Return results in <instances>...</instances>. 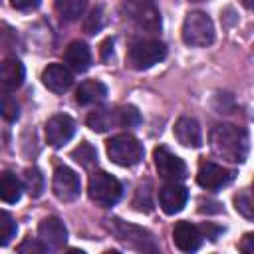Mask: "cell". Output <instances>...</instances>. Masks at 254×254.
Wrapping results in <instances>:
<instances>
[{"mask_svg":"<svg viewBox=\"0 0 254 254\" xmlns=\"http://www.w3.org/2000/svg\"><path fill=\"white\" fill-rule=\"evenodd\" d=\"M64 60H65V65L73 71H85L91 64V52L87 48V44L83 42H71L67 48H65V54H64Z\"/></svg>","mask_w":254,"mask_h":254,"instance_id":"cell-19","label":"cell"},{"mask_svg":"<svg viewBox=\"0 0 254 254\" xmlns=\"http://www.w3.org/2000/svg\"><path fill=\"white\" fill-rule=\"evenodd\" d=\"M71 159L75 161V163H79L81 167H85V169H89L95 161H97V153H95V149L89 145V143H79V147H75L73 151H71Z\"/></svg>","mask_w":254,"mask_h":254,"instance_id":"cell-25","label":"cell"},{"mask_svg":"<svg viewBox=\"0 0 254 254\" xmlns=\"http://www.w3.org/2000/svg\"><path fill=\"white\" fill-rule=\"evenodd\" d=\"M141 123V115L133 105L125 107H101L87 115V127L103 133L115 127H137Z\"/></svg>","mask_w":254,"mask_h":254,"instance_id":"cell-2","label":"cell"},{"mask_svg":"<svg viewBox=\"0 0 254 254\" xmlns=\"http://www.w3.org/2000/svg\"><path fill=\"white\" fill-rule=\"evenodd\" d=\"M109 52L113 54V42L111 40H105L103 46H101V58L103 60H109Z\"/></svg>","mask_w":254,"mask_h":254,"instance_id":"cell-33","label":"cell"},{"mask_svg":"<svg viewBox=\"0 0 254 254\" xmlns=\"http://www.w3.org/2000/svg\"><path fill=\"white\" fill-rule=\"evenodd\" d=\"M232 181H234V171H230L218 163H212V161H200L198 173H196V183L202 189L216 190V189L226 187Z\"/></svg>","mask_w":254,"mask_h":254,"instance_id":"cell-9","label":"cell"},{"mask_svg":"<svg viewBox=\"0 0 254 254\" xmlns=\"http://www.w3.org/2000/svg\"><path fill=\"white\" fill-rule=\"evenodd\" d=\"M125 16L139 28L149 34L161 30V14L155 0H121Z\"/></svg>","mask_w":254,"mask_h":254,"instance_id":"cell-3","label":"cell"},{"mask_svg":"<svg viewBox=\"0 0 254 254\" xmlns=\"http://www.w3.org/2000/svg\"><path fill=\"white\" fill-rule=\"evenodd\" d=\"M107 155L119 167H133L143 159V145L133 135L121 133L107 141Z\"/></svg>","mask_w":254,"mask_h":254,"instance_id":"cell-5","label":"cell"},{"mask_svg":"<svg viewBox=\"0 0 254 254\" xmlns=\"http://www.w3.org/2000/svg\"><path fill=\"white\" fill-rule=\"evenodd\" d=\"M240 250L244 252V254H252L254 252V236L248 232L246 236H244V240L240 242Z\"/></svg>","mask_w":254,"mask_h":254,"instance_id":"cell-31","label":"cell"},{"mask_svg":"<svg viewBox=\"0 0 254 254\" xmlns=\"http://www.w3.org/2000/svg\"><path fill=\"white\" fill-rule=\"evenodd\" d=\"M52 189H54V194L64 200V202H69V200H75L79 196V190H81V183H79V177L75 171H71L69 167L62 165L54 171V181H52Z\"/></svg>","mask_w":254,"mask_h":254,"instance_id":"cell-10","label":"cell"},{"mask_svg":"<svg viewBox=\"0 0 254 254\" xmlns=\"http://www.w3.org/2000/svg\"><path fill=\"white\" fill-rule=\"evenodd\" d=\"M10 4L16 10H32L40 6V0H10Z\"/></svg>","mask_w":254,"mask_h":254,"instance_id":"cell-30","label":"cell"},{"mask_svg":"<svg viewBox=\"0 0 254 254\" xmlns=\"http://www.w3.org/2000/svg\"><path fill=\"white\" fill-rule=\"evenodd\" d=\"M107 95V87L105 83L97 81V79H89V81H83L77 91H75V101L79 105H93V103H99L103 101Z\"/></svg>","mask_w":254,"mask_h":254,"instance_id":"cell-20","label":"cell"},{"mask_svg":"<svg viewBox=\"0 0 254 254\" xmlns=\"http://www.w3.org/2000/svg\"><path fill=\"white\" fill-rule=\"evenodd\" d=\"M187 200H189V190L179 183H167L159 190V204H161L163 212H167V214L181 212L185 208Z\"/></svg>","mask_w":254,"mask_h":254,"instance_id":"cell-13","label":"cell"},{"mask_svg":"<svg viewBox=\"0 0 254 254\" xmlns=\"http://www.w3.org/2000/svg\"><path fill=\"white\" fill-rule=\"evenodd\" d=\"M175 137L181 145L185 147H200L202 143V131H200V125L196 123V119L192 117H181L177 123H175Z\"/></svg>","mask_w":254,"mask_h":254,"instance_id":"cell-17","label":"cell"},{"mask_svg":"<svg viewBox=\"0 0 254 254\" xmlns=\"http://www.w3.org/2000/svg\"><path fill=\"white\" fill-rule=\"evenodd\" d=\"M101 24H103V16H101V8H95L91 14H89V18H87V22H85V30L89 32V34H93V32H97L99 28H101Z\"/></svg>","mask_w":254,"mask_h":254,"instance_id":"cell-29","label":"cell"},{"mask_svg":"<svg viewBox=\"0 0 254 254\" xmlns=\"http://www.w3.org/2000/svg\"><path fill=\"white\" fill-rule=\"evenodd\" d=\"M85 6H87V0H54V8L58 16L65 22L77 20L85 12Z\"/></svg>","mask_w":254,"mask_h":254,"instance_id":"cell-22","label":"cell"},{"mask_svg":"<svg viewBox=\"0 0 254 254\" xmlns=\"http://www.w3.org/2000/svg\"><path fill=\"white\" fill-rule=\"evenodd\" d=\"M24 75H26L24 65L18 60H14V58L4 60L0 64V91L10 93V91L18 89L24 83Z\"/></svg>","mask_w":254,"mask_h":254,"instance_id":"cell-16","label":"cell"},{"mask_svg":"<svg viewBox=\"0 0 254 254\" xmlns=\"http://www.w3.org/2000/svg\"><path fill=\"white\" fill-rule=\"evenodd\" d=\"M16 220L12 218L10 212L6 210H0V246H6L12 242V238L16 236Z\"/></svg>","mask_w":254,"mask_h":254,"instance_id":"cell-24","label":"cell"},{"mask_svg":"<svg viewBox=\"0 0 254 254\" xmlns=\"http://www.w3.org/2000/svg\"><path fill=\"white\" fill-rule=\"evenodd\" d=\"M73 77H71V71L67 65L64 64H50L44 71H42V83L54 91V93H64L69 89Z\"/></svg>","mask_w":254,"mask_h":254,"instance_id":"cell-15","label":"cell"},{"mask_svg":"<svg viewBox=\"0 0 254 254\" xmlns=\"http://www.w3.org/2000/svg\"><path fill=\"white\" fill-rule=\"evenodd\" d=\"M87 192H89V198L99 204V206H111L115 204L119 198H121V183L105 173V171H97L89 177V187H87Z\"/></svg>","mask_w":254,"mask_h":254,"instance_id":"cell-7","label":"cell"},{"mask_svg":"<svg viewBox=\"0 0 254 254\" xmlns=\"http://www.w3.org/2000/svg\"><path fill=\"white\" fill-rule=\"evenodd\" d=\"M192 2H206V0H192Z\"/></svg>","mask_w":254,"mask_h":254,"instance_id":"cell-35","label":"cell"},{"mask_svg":"<svg viewBox=\"0 0 254 254\" xmlns=\"http://www.w3.org/2000/svg\"><path fill=\"white\" fill-rule=\"evenodd\" d=\"M18 115H20L18 101L12 95H8L6 91H2L0 93V117H4L6 121H16Z\"/></svg>","mask_w":254,"mask_h":254,"instance_id":"cell-26","label":"cell"},{"mask_svg":"<svg viewBox=\"0 0 254 254\" xmlns=\"http://www.w3.org/2000/svg\"><path fill=\"white\" fill-rule=\"evenodd\" d=\"M234 204H236V210L244 216V218H252L254 216V202H252V196H250V190H240L236 196H234Z\"/></svg>","mask_w":254,"mask_h":254,"instance_id":"cell-27","label":"cell"},{"mask_svg":"<svg viewBox=\"0 0 254 254\" xmlns=\"http://www.w3.org/2000/svg\"><path fill=\"white\" fill-rule=\"evenodd\" d=\"M22 181L10 173V171H0V200L8 202V204H14L20 200L22 196Z\"/></svg>","mask_w":254,"mask_h":254,"instance_id":"cell-21","label":"cell"},{"mask_svg":"<svg viewBox=\"0 0 254 254\" xmlns=\"http://www.w3.org/2000/svg\"><path fill=\"white\" fill-rule=\"evenodd\" d=\"M38 236L46 248H62L67 240V228L58 216H48L40 222Z\"/></svg>","mask_w":254,"mask_h":254,"instance_id":"cell-12","label":"cell"},{"mask_svg":"<svg viewBox=\"0 0 254 254\" xmlns=\"http://www.w3.org/2000/svg\"><path fill=\"white\" fill-rule=\"evenodd\" d=\"M48 248L44 246V242L38 238V240H32V238H26L20 246H18V252H22V254H26V252H30V254H42V252H46Z\"/></svg>","mask_w":254,"mask_h":254,"instance_id":"cell-28","label":"cell"},{"mask_svg":"<svg viewBox=\"0 0 254 254\" xmlns=\"http://www.w3.org/2000/svg\"><path fill=\"white\" fill-rule=\"evenodd\" d=\"M202 238L204 236H202L200 228L194 226V224H190V222H187V220L177 222L175 228H173V242L183 252H194L200 246Z\"/></svg>","mask_w":254,"mask_h":254,"instance_id":"cell-14","label":"cell"},{"mask_svg":"<svg viewBox=\"0 0 254 254\" xmlns=\"http://www.w3.org/2000/svg\"><path fill=\"white\" fill-rule=\"evenodd\" d=\"M153 159H155V167L159 171V175L169 181V183H179L187 177V165L181 157H177L175 153H171L167 147H157L153 151Z\"/></svg>","mask_w":254,"mask_h":254,"instance_id":"cell-8","label":"cell"},{"mask_svg":"<svg viewBox=\"0 0 254 254\" xmlns=\"http://www.w3.org/2000/svg\"><path fill=\"white\" fill-rule=\"evenodd\" d=\"M200 232H202V236L206 234V238H210V240H216V236L222 232L220 228H216V226H212V224H204L202 228H200Z\"/></svg>","mask_w":254,"mask_h":254,"instance_id":"cell-32","label":"cell"},{"mask_svg":"<svg viewBox=\"0 0 254 254\" xmlns=\"http://www.w3.org/2000/svg\"><path fill=\"white\" fill-rule=\"evenodd\" d=\"M73 133H75V123L69 115L58 113V115L50 117L48 123H46V141L52 147L65 145L73 137Z\"/></svg>","mask_w":254,"mask_h":254,"instance_id":"cell-11","label":"cell"},{"mask_svg":"<svg viewBox=\"0 0 254 254\" xmlns=\"http://www.w3.org/2000/svg\"><path fill=\"white\" fill-rule=\"evenodd\" d=\"M115 226H117V234L123 242H129L139 250H155L153 238L145 230H141L137 226H131V224H125L121 220H115Z\"/></svg>","mask_w":254,"mask_h":254,"instance_id":"cell-18","label":"cell"},{"mask_svg":"<svg viewBox=\"0 0 254 254\" xmlns=\"http://www.w3.org/2000/svg\"><path fill=\"white\" fill-rule=\"evenodd\" d=\"M22 187L32 194V196H40L42 190H44V175L36 169V167H30L24 171V183Z\"/></svg>","mask_w":254,"mask_h":254,"instance_id":"cell-23","label":"cell"},{"mask_svg":"<svg viewBox=\"0 0 254 254\" xmlns=\"http://www.w3.org/2000/svg\"><path fill=\"white\" fill-rule=\"evenodd\" d=\"M214 40V24L204 12H190L183 22V42L192 48H204Z\"/></svg>","mask_w":254,"mask_h":254,"instance_id":"cell-4","label":"cell"},{"mask_svg":"<svg viewBox=\"0 0 254 254\" xmlns=\"http://www.w3.org/2000/svg\"><path fill=\"white\" fill-rule=\"evenodd\" d=\"M242 2H244V4H246V6H248V8H250V6H252V0H242Z\"/></svg>","mask_w":254,"mask_h":254,"instance_id":"cell-34","label":"cell"},{"mask_svg":"<svg viewBox=\"0 0 254 254\" xmlns=\"http://www.w3.org/2000/svg\"><path fill=\"white\" fill-rule=\"evenodd\" d=\"M167 48L159 40H135L129 46L127 52V62L135 69H149L161 60H165Z\"/></svg>","mask_w":254,"mask_h":254,"instance_id":"cell-6","label":"cell"},{"mask_svg":"<svg viewBox=\"0 0 254 254\" xmlns=\"http://www.w3.org/2000/svg\"><path fill=\"white\" fill-rule=\"evenodd\" d=\"M210 149L228 163H244L248 157V133L238 125H216L210 131Z\"/></svg>","mask_w":254,"mask_h":254,"instance_id":"cell-1","label":"cell"}]
</instances>
